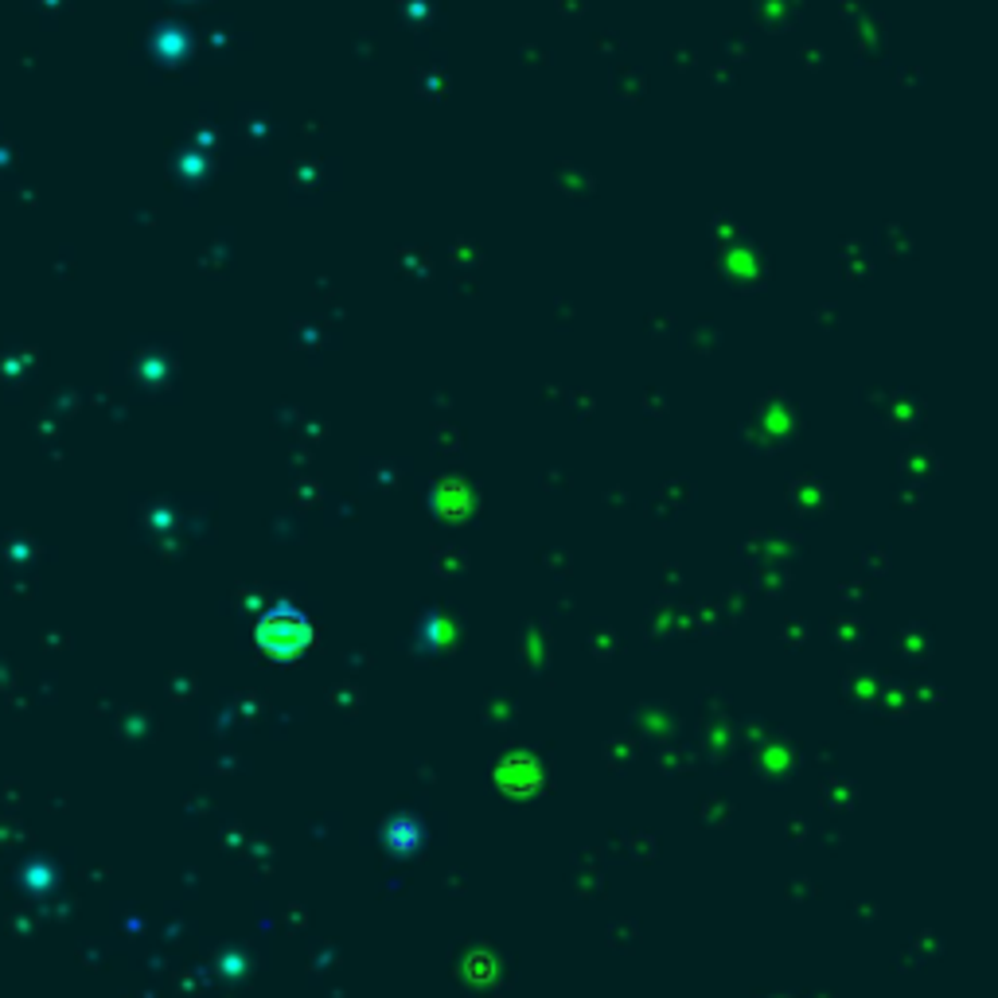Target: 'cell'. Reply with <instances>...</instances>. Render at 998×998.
Here are the masks:
<instances>
[{"label":"cell","mask_w":998,"mask_h":998,"mask_svg":"<svg viewBox=\"0 0 998 998\" xmlns=\"http://www.w3.org/2000/svg\"><path fill=\"white\" fill-rule=\"evenodd\" d=\"M258 644L266 648V655H273V660H297V655L312 644V628H308V620L297 613V608L281 605V608H273V613L261 616Z\"/></svg>","instance_id":"1"},{"label":"cell","mask_w":998,"mask_h":998,"mask_svg":"<svg viewBox=\"0 0 998 998\" xmlns=\"http://www.w3.org/2000/svg\"><path fill=\"white\" fill-rule=\"evenodd\" d=\"M383 839H386V847H391L394 854H414V850H418V842H421L418 820H406V815H398V820L386 823Z\"/></svg>","instance_id":"2"}]
</instances>
